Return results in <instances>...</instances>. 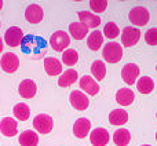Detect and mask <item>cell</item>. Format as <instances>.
Segmentation results:
<instances>
[{"label":"cell","mask_w":157,"mask_h":146,"mask_svg":"<svg viewBox=\"0 0 157 146\" xmlns=\"http://www.w3.org/2000/svg\"><path fill=\"white\" fill-rule=\"evenodd\" d=\"M145 41L149 46H157V28H150L145 33Z\"/></svg>","instance_id":"obj_31"},{"label":"cell","mask_w":157,"mask_h":146,"mask_svg":"<svg viewBox=\"0 0 157 146\" xmlns=\"http://www.w3.org/2000/svg\"><path fill=\"white\" fill-rule=\"evenodd\" d=\"M13 113H14V116L17 117V120L25 121V120H28L30 116V109L26 103L21 102V103H17L13 108Z\"/></svg>","instance_id":"obj_26"},{"label":"cell","mask_w":157,"mask_h":146,"mask_svg":"<svg viewBox=\"0 0 157 146\" xmlns=\"http://www.w3.org/2000/svg\"><path fill=\"white\" fill-rule=\"evenodd\" d=\"M18 92L22 98L25 99H30L36 95L37 92V87H36V83L30 79H26V80H22L18 86Z\"/></svg>","instance_id":"obj_13"},{"label":"cell","mask_w":157,"mask_h":146,"mask_svg":"<svg viewBox=\"0 0 157 146\" xmlns=\"http://www.w3.org/2000/svg\"><path fill=\"white\" fill-rule=\"evenodd\" d=\"M142 146H150V145H142Z\"/></svg>","instance_id":"obj_35"},{"label":"cell","mask_w":157,"mask_h":146,"mask_svg":"<svg viewBox=\"0 0 157 146\" xmlns=\"http://www.w3.org/2000/svg\"><path fill=\"white\" fill-rule=\"evenodd\" d=\"M0 131L7 138L15 136L17 131H18V123H17V120H14L13 117H4L0 121Z\"/></svg>","instance_id":"obj_12"},{"label":"cell","mask_w":157,"mask_h":146,"mask_svg":"<svg viewBox=\"0 0 157 146\" xmlns=\"http://www.w3.org/2000/svg\"><path fill=\"white\" fill-rule=\"evenodd\" d=\"M139 76V68L136 63H125L121 69V79L123 81L128 84V86H132L136 83V79Z\"/></svg>","instance_id":"obj_10"},{"label":"cell","mask_w":157,"mask_h":146,"mask_svg":"<svg viewBox=\"0 0 157 146\" xmlns=\"http://www.w3.org/2000/svg\"><path fill=\"white\" fill-rule=\"evenodd\" d=\"M78 61V52L73 48H66L62 52V63H65L66 66H73L76 65Z\"/></svg>","instance_id":"obj_27"},{"label":"cell","mask_w":157,"mask_h":146,"mask_svg":"<svg viewBox=\"0 0 157 146\" xmlns=\"http://www.w3.org/2000/svg\"><path fill=\"white\" fill-rule=\"evenodd\" d=\"M44 71L48 76L62 75V63L54 57H47L44 58Z\"/></svg>","instance_id":"obj_15"},{"label":"cell","mask_w":157,"mask_h":146,"mask_svg":"<svg viewBox=\"0 0 157 146\" xmlns=\"http://www.w3.org/2000/svg\"><path fill=\"white\" fill-rule=\"evenodd\" d=\"M69 101H71V105L73 106L76 110H86L90 106V99L86 94H83L78 90H75V91L71 92L69 95Z\"/></svg>","instance_id":"obj_9"},{"label":"cell","mask_w":157,"mask_h":146,"mask_svg":"<svg viewBox=\"0 0 157 146\" xmlns=\"http://www.w3.org/2000/svg\"><path fill=\"white\" fill-rule=\"evenodd\" d=\"M156 141H157V133H156Z\"/></svg>","instance_id":"obj_34"},{"label":"cell","mask_w":157,"mask_h":146,"mask_svg":"<svg viewBox=\"0 0 157 146\" xmlns=\"http://www.w3.org/2000/svg\"><path fill=\"white\" fill-rule=\"evenodd\" d=\"M80 88L88 95H97L99 92V84L91 76H83L80 79Z\"/></svg>","instance_id":"obj_17"},{"label":"cell","mask_w":157,"mask_h":146,"mask_svg":"<svg viewBox=\"0 0 157 146\" xmlns=\"http://www.w3.org/2000/svg\"><path fill=\"white\" fill-rule=\"evenodd\" d=\"M77 79H78L77 72L75 71V69H68V71H65L59 76V79H58V86L65 88V87H69L73 83H76Z\"/></svg>","instance_id":"obj_23"},{"label":"cell","mask_w":157,"mask_h":146,"mask_svg":"<svg viewBox=\"0 0 157 146\" xmlns=\"http://www.w3.org/2000/svg\"><path fill=\"white\" fill-rule=\"evenodd\" d=\"M91 73L94 75V77L97 80H103L106 76V66L102 61H95L91 65Z\"/></svg>","instance_id":"obj_28"},{"label":"cell","mask_w":157,"mask_h":146,"mask_svg":"<svg viewBox=\"0 0 157 146\" xmlns=\"http://www.w3.org/2000/svg\"><path fill=\"white\" fill-rule=\"evenodd\" d=\"M90 130H91V123H90L88 119H84V117L77 119L73 124V134L78 139L86 138L90 134Z\"/></svg>","instance_id":"obj_11"},{"label":"cell","mask_w":157,"mask_h":146,"mask_svg":"<svg viewBox=\"0 0 157 146\" xmlns=\"http://www.w3.org/2000/svg\"><path fill=\"white\" fill-rule=\"evenodd\" d=\"M102 57L105 58L106 62L109 63H117L123 58V47L116 41H109L105 44L102 51Z\"/></svg>","instance_id":"obj_1"},{"label":"cell","mask_w":157,"mask_h":146,"mask_svg":"<svg viewBox=\"0 0 157 146\" xmlns=\"http://www.w3.org/2000/svg\"><path fill=\"white\" fill-rule=\"evenodd\" d=\"M0 66L6 73H14L19 68V58L14 52H6L0 60Z\"/></svg>","instance_id":"obj_7"},{"label":"cell","mask_w":157,"mask_h":146,"mask_svg":"<svg viewBox=\"0 0 157 146\" xmlns=\"http://www.w3.org/2000/svg\"><path fill=\"white\" fill-rule=\"evenodd\" d=\"M77 15H78V19H80L78 22L86 25L88 29L90 28H92V29H94V28H98L101 24L99 15H94V14L90 13V11H80V13H77Z\"/></svg>","instance_id":"obj_16"},{"label":"cell","mask_w":157,"mask_h":146,"mask_svg":"<svg viewBox=\"0 0 157 146\" xmlns=\"http://www.w3.org/2000/svg\"><path fill=\"white\" fill-rule=\"evenodd\" d=\"M108 7V2L106 0H91L90 2V8L94 13H103Z\"/></svg>","instance_id":"obj_30"},{"label":"cell","mask_w":157,"mask_h":146,"mask_svg":"<svg viewBox=\"0 0 157 146\" xmlns=\"http://www.w3.org/2000/svg\"><path fill=\"white\" fill-rule=\"evenodd\" d=\"M113 141H114V145H117V146H127L131 141L130 131L125 130V128L117 130L116 133L113 134Z\"/></svg>","instance_id":"obj_25"},{"label":"cell","mask_w":157,"mask_h":146,"mask_svg":"<svg viewBox=\"0 0 157 146\" xmlns=\"http://www.w3.org/2000/svg\"><path fill=\"white\" fill-rule=\"evenodd\" d=\"M69 44H71V36L65 30H57L50 37V46L54 51H65L69 47Z\"/></svg>","instance_id":"obj_2"},{"label":"cell","mask_w":157,"mask_h":146,"mask_svg":"<svg viewBox=\"0 0 157 146\" xmlns=\"http://www.w3.org/2000/svg\"><path fill=\"white\" fill-rule=\"evenodd\" d=\"M69 33L75 40H83L87 35H88V28L83 25L81 22H72L69 25Z\"/></svg>","instance_id":"obj_20"},{"label":"cell","mask_w":157,"mask_h":146,"mask_svg":"<svg viewBox=\"0 0 157 146\" xmlns=\"http://www.w3.org/2000/svg\"><path fill=\"white\" fill-rule=\"evenodd\" d=\"M156 117H157V113H156Z\"/></svg>","instance_id":"obj_37"},{"label":"cell","mask_w":157,"mask_h":146,"mask_svg":"<svg viewBox=\"0 0 157 146\" xmlns=\"http://www.w3.org/2000/svg\"><path fill=\"white\" fill-rule=\"evenodd\" d=\"M43 17H44L43 8L39 4H30L25 10V18L30 24H39V22H41Z\"/></svg>","instance_id":"obj_14"},{"label":"cell","mask_w":157,"mask_h":146,"mask_svg":"<svg viewBox=\"0 0 157 146\" xmlns=\"http://www.w3.org/2000/svg\"><path fill=\"white\" fill-rule=\"evenodd\" d=\"M128 18H130L131 24L135 26H145L150 19V14L147 8L142 7V6H136V7L131 8Z\"/></svg>","instance_id":"obj_3"},{"label":"cell","mask_w":157,"mask_h":146,"mask_svg":"<svg viewBox=\"0 0 157 146\" xmlns=\"http://www.w3.org/2000/svg\"><path fill=\"white\" fill-rule=\"evenodd\" d=\"M128 121V113L124 109H114L109 114V123L112 125H123Z\"/></svg>","instance_id":"obj_21"},{"label":"cell","mask_w":157,"mask_h":146,"mask_svg":"<svg viewBox=\"0 0 157 146\" xmlns=\"http://www.w3.org/2000/svg\"><path fill=\"white\" fill-rule=\"evenodd\" d=\"M33 127L39 134H50L54 127L52 117L48 114H37L33 119Z\"/></svg>","instance_id":"obj_5"},{"label":"cell","mask_w":157,"mask_h":146,"mask_svg":"<svg viewBox=\"0 0 157 146\" xmlns=\"http://www.w3.org/2000/svg\"><path fill=\"white\" fill-rule=\"evenodd\" d=\"M24 40V32L18 26H11L6 30L4 41L8 47H19Z\"/></svg>","instance_id":"obj_6"},{"label":"cell","mask_w":157,"mask_h":146,"mask_svg":"<svg viewBox=\"0 0 157 146\" xmlns=\"http://www.w3.org/2000/svg\"><path fill=\"white\" fill-rule=\"evenodd\" d=\"M2 8H3V2L0 0V10H2Z\"/></svg>","instance_id":"obj_33"},{"label":"cell","mask_w":157,"mask_h":146,"mask_svg":"<svg viewBox=\"0 0 157 146\" xmlns=\"http://www.w3.org/2000/svg\"><path fill=\"white\" fill-rule=\"evenodd\" d=\"M134 99H135V94L130 88H120L116 92V102L121 106L131 105L134 102Z\"/></svg>","instance_id":"obj_18"},{"label":"cell","mask_w":157,"mask_h":146,"mask_svg":"<svg viewBox=\"0 0 157 146\" xmlns=\"http://www.w3.org/2000/svg\"><path fill=\"white\" fill-rule=\"evenodd\" d=\"M0 26H2V24H0Z\"/></svg>","instance_id":"obj_38"},{"label":"cell","mask_w":157,"mask_h":146,"mask_svg":"<svg viewBox=\"0 0 157 146\" xmlns=\"http://www.w3.org/2000/svg\"><path fill=\"white\" fill-rule=\"evenodd\" d=\"M19 145L21 146H37L39 145V135L37 133L32 130L24 131V133L19 135Z\"/></svg>","instance_id":"obj_22"},{"label":"cell","mask_w":157,"mask_h":146,"mask_svg":"<svg viewBox=\"0 0 157 146\" xmlns=\"http://www.w3.org/2000/svg\"><path fill=\"white\" fill-rule=\"evenodd\" d=\"M141 30L138 29V28L135 26H125L124 29H123V33L120 36H121V43L124 47H132L135 46L136 43L139 41V39H141Z\"/></svg>","instance_id":"obj_4"},{"label":"cell","mask_w":157,"mask_h":146,"mask_svg":"<svg viewBox=\"0 0 157 146\" xmlns=\"http://www.w3.org/2000/svg\"><path fill=\"white\" fill-rule=\"evenodd\" d=\"M136 88H138V91L141 92V94H150V92L155 90V81H153L152 77H149V76H144V77L138 79V81H136Z\"/></svg>","instance_id":"obj_24"},{"label":"cell","mask_w":157,"mask_h":146,"mask_svg":"<svg viewBox=\"0 0 157 146\" xmlns=\"http://www.w3.org/2000/svg\"><path fill=\"white\" fill-rule=\"evenodd\" d=\"M156 71H157V66H156Z\"/></svg>","instance_id":"obj_36"},{"label":"cell","mask_w":157,"mask_h":146,"mask_svg":"<svg viewBox=\"0 0 157 146\" xmlns=\"http://www.w3.org/2000/svg\"><path fill=\"white\" fill-rule=\"evenodd\" d=\"M102 35H105V37L113 40V39H116L117 36L120 35V29L114 22H108V24L105 25V28H103Z\"/></svg>","instance_id":"obj_29"},{"label":"cell","mask_w":157,"mask_h":146,"mask_svg":"<svg viewBox=\"0 0 157 146\" xmlns=\"http://www.w3.org/2000/svg\"><path fill=\"white\" fill-rule=\"evenodd\" d=\"M109 139H110V135H109L108 130L102 127L94 128L90 133V142L94 146H106L109 144Z\"/></svg>","instance_id":"obj_8"},{"label":"cell","mask_w":157,"mask_h":146,"mask_svg":"<svg viewBox=\"0 0 157 146\" xmlns=\"http://www.w3.org/2000/svg\"><path fill=\"white\" fill-rule=\"evenodd\" d=\"M103 44V35L99 30H92L91 33H88L87 37V46L92 51H98L101 48V46Z\"/></svg>","instance_id":"obj_19"},{"label":"cell","mask_w":157,"mask_h":146,"mask_svg":"<svg viewBox=\"0 0 157 146\" xmlns=\"http://www.w3.org/2000/svg\"><path fill=\"white\" fill-rule=\"evenodd\" d=\"M3 47H4L3 46V40H2V37H0V52L3 51Z\"/></svg>","instance_id":"obj_32"}]
</instances>
